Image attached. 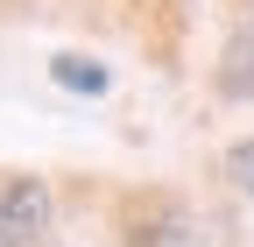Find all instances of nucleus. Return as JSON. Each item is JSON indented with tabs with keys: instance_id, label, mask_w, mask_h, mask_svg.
<instances>
[{
	"instance_id": "f257e3e1",
	"label": "nucleus",
	"mask_w": 254,
	"mask_h": 247,
	"mask_svg": "<svg viewBox=\"0 0 254 247\" xmlns=\"http://www.w3.org/2000/svg\"><path fill=\"white\" fill-rule=\"evenodd\" d=\"M120 247H205V233L177 191H134L120 205Z\"/></svg>"
},
{
	"instance_id": "f03ea898",
	"label": "nucleus",
	"mask_w": 254,
	"mask_h": 247,
	"mask_svg": "<svg viewBox=\"0 0 254 247\" xmlns=\"http://www.w3.org/2000/svg\"><path fill=\"white\" fill-rule=\"evenodd\" d=\"M50 226V184L43 177H0V247H36Z\"/></svg>"
},
{
	"instance_id": "7ed1b4c3",
	"label": "nucleus",
	"mask_w": 254,
	"mask_h": 247,
	"mask_svg": "<svg viewBox=\"0 0 254 247\" xmlns=\"http://www.w3.org/2000/svg\"><path fill=\"white\" fill-rule=\"evenodd\" d=\"M50 78L71 92V99H106L113 92V71L99 64V57H85V50H57L50 57Z\"/></svg>"
},
{
	"instance_id": "20e7f679",
	"label": "nucleus",
	"mask_w": 254,
	"mask_h": 247,
	"mask_svg": "<svg viewBox=\"0 0 254 247\" xmlns=\"http://www.w3.org/2000/svg\"><path fill=\"white\" fill-rule=\"evenodd\" d=\"M219 92L226 99H254V21H240L226 50H219Z\"/></svg>"
},
{
	"instance_id": "39448f33",
	"label": "nucleus",
	"mask_w": 254,
	"mask_h": 247,
	"mask_svg": "<svg viewBox=\"0 0 254 247\" xmlns=\"http://www.w3.org/2000/svg\"><path fill=\"white\" fill-rule=\"evenodd\" d=\"M219 177H226V191H233L240 205H254V134L226 141V156H219Z\"/></svg>"
}]
</instances>
